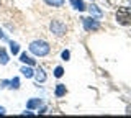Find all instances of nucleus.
<instances>
[{
	"label": "nucleus",
	"mask_w": 131,
	"mask_h": 118,
	"mask_svg": "<svg viewBox=\"0 0 131 118\" xmlns=\"http://www.w3.org/2000/svg\"><path fill=\"white\" fill-rule=\"evenodd\" d=\"M28 48H30V51L33 52V54H35V56H39V58H44V56H48L49 51H51V46H49L46 41H43V39L31 41Z\"/></svg>",
	"instance_id": "1"
},
{
	"label": "nucleus",
	"mask_w": 131,
	"mask_h": 118,
	"mask_svg": "<svg viewBox=\"0 0 131 118\" xmlns=\"http://www.w3.org/2000/svg\"><path fill=\"white\" fill-rule=\"evenodd\" d=\"M116 22L123 26L131 25V8L129 7H120L116 10Z\"/></svg>",
	"instance_id": "2"
},
{
	"label": "nucleus",
	"mask_w": 131,
	"mask_h": 118,
	"mask_svg": "<svg viewBox=\"0 0 131 118\" xmlns=\"http://www.w3.org/2000/svg\"><path fill=\"white\" fill-rule=\"evenodd\" d=\"M49 28H51V33L56 35V36H62V35H66V31H67L66 23L62 22V20H59V18H54V20H52L51 25H49Z\"/></svg>",
	"instance_id": "3"
},
{
	"label": "nucleus",
	"mask_w": 131,
	"mask_h": 118,
	"mask_svg": "<svg viewBox=\"0 0 131 118\" xmlns=\"http://www.w3.org/2000/svg\"><path fill=\"white\" fill-rule=\"evenodd\" d=\"M82 23H84L85 31H97V30H100V22H98V20H95L93 17H90V18H82Z\"/></svg>",
	"instance_id": "4"
},
{
	"label": "nucleus",
	"mask_w": 131,
	"mask_h": 118,
	"mask_svg": "<svg viewBox=\"0 0 131 118\" xmlns=\"http://www.w3.org/2000/svg\"><path fill=\"white\" fill-rule=\"evenodd\" d=\"M87 10H89V13L92 15L93 18H102L103 17V12L98 8V5H95V3H92L90 7H87Z\"/></svg>",
	"instance_id": "5"
},
{
	"label": "nucleus",
	"mask_w": 131,
	"mask_h": 118,
	"mask_svg": "<svg viewBox=\"0 0 131 118\" xmlns=\"http://www.w3.org/2000/svg\"><path fill=\"white\" fill-rule=\"evenodd\" d=\"M41 103H43V100L41 99H30L26 102V108L28 110H35V108H39Z\"/></svg>",
	"instance_id": "6"
},
{
	"label": "nucleus",
	"mask_w": 131,
	"mask_h": 118,
	"mask_svg": "<svg viewBox=\"0 0 131 118\" xmlns=\"http://www.w3.org/2000/svg\"><path fill=\"white\" fill-rule=\"evenodd\" d=\"M33 77H35V79H36V82H44V80H46V74H44V69L43 67H38V69H36V71H35V76H33Z\"/></svg>",
	"instance_id": "7"
},
{
	"label": "nucleus",
	"mask_w": 131,
	"mask_h": 118,
	"mask_svg": "<svg viewBox=\"0 0 131 118\" xmlns=\"http://www.w3.org/2000/svg\"><path fill=\"white\" fill-rule=\"evenodd\" d=\"M20 61H21L23 64H28V66H35V64H36V61L33 58H30L26 52H21V54H20Z\"/></svg>",
	"instance_id": "8"
},
{
	"label": "nucleus",
	"mask_w": 131,
	"mask_h": 118,
	"mask_svg": "<svg viewBox=\"0 0 131 118\" xmlns=\"http://www.w3.org/2000/svg\"><path fill=\"white\" fill-rule=\"evenodd\" d=\"M72 7L75 10H79V12H84V10H87V5H85L82 0H72Z\"/></svg>",
	"instance_id": "9"
},
{
	"label": "nucleus",
	"mask_w": 131,
	"mask_h": 118,
	"mask_svg": "<svg viewBox=\"0 0 131 118\" xmlns=\"http://www.w3.org/2000/svg\"><path fill=\"white\" fill-rule=\"evenodd\" d=\"M66 92H67V90H66V85L64 84H57L56 85V90H54V95L56 97H64Z\"/></svg>",
	"instance_id": "10"
},
{
	"label": "nucleus",
	"mask_w": 131,
	"mask_h": 118,
	"mask_svg": "<svg viewBox=\"0 0 131 118\" xmlns=\"http://www.w3.org/2000/svg\"><path fill=\"white\" fill-rule=\"evenodd\" d=\"M66 0H44V3L49 7H56V8H61V7L64 5Z\"/></svg>",
	"instance_id": "11"
},
{
	"label": "nucleus",
	"mask_w": 131,
	"mask_h": 118,
	"mask_svg": "<svg viewBox=\"0 0 131 118\" xmlns=\"http://www.w3.org/2000/svg\"><path fill=\"white\" fill-rule=\"evenodd\" d=\"M20 72H21V74L25 76V77H26V79H30V77H33V76H35V71H33V69L30 67V66H25V67H21V71H20Z\"/></svg>",
	"instance_id": "12"
},
{
	"label": "nucleus",
	"mask_w": 131,
	"mask_h": 118,
	"mask_svg": "<svg viewBox=\"0 0 131 118\" xmlns=\"http://www.w3.org/2000/svg\"><path fill=\"white\" fill-rule=\"evenodd\" d=\"M8 89H12V90H18V89H20V79H18V77H13V79L10 80Z\"/></svg>",
	"instance_id": "13"
},
{
	"label": "nucleus",
	"mask_w": 131,
	"mask_h": 118,
	"mask_svg": "<svg viewBox=\"0 0 131 118\" xmlns=\"http://www.w3.org/2000/svg\"><path fill=\"white\" fill-rule=\"evenodd\" d=\"M0 64H2V66L8 64V54H7V51L3 49V48H0Z\"/></svg>",
	"instance_id": "14"
},
{
	"label": "nucleus",
	"mask_w": 131,
	"mask_h": 118,
	"mask_svg": "<svg viewBox=\"0 0 131 118\" xmlns=\"http://www.w3.org/2000/svg\"><path fill=\"white\" fill-rule=\"evenodd\" d=\"M10 52H12V54H18V52H20V44L18 43H13V41H10Z\"/></svg>",
	"instance_id": "15"
},
{
	"label": "nucleus",
	"mask_w": 131,
	"mask_h": 118,
	"mask_svg": "<svg viewBox=\"0 0 131 118\" xmlns=\"http://www.w3.org/2000/svg\"><path fill=\"white\" fill-rule=\"evenodd\" d=\"M64 76V69L61 67V66H57L56 69H54V77H57V79H59V77H62Z\"/></svg>",
	"instance_id": "16"
},
{
	"label": "nucleus",
	"mask_w": 131,
	"mask_h": 118,
	"mask_svg": "<svg viewBox=\"0 0 131 118\" xmlns=\"http://www.w3.org/2000/svg\"><path fill=\"white\" fill-rule=\"evenodd\" d=\"M61 58H62L64 61H69V58H71V52H69L67 49H66V51H62V54H61Z\"/></svg>",
	"instance_id": "17"
},
{
	"label": "nucleus",
	"mask_w": 131,
	"mask_h": 118,
	"mask_svg": "<svg viewBox=\"0 0 131 118\" xmlns=\"http://www.w3.org/2000/svg\"><path fill=\"white\" fill-rule=\"evenodd\" d=\"M0 39H7V35H5V33H3V31H2V30H0Z\"/></svg>",
	"instance_id": "18"
},
{
	"label": "nucleus",
	"mask_w": 131,
	"mask_h": 118,
	"mask_svg": "<svg viewBox=\"0 0 131 118\" xmlns=\"http://www.w3.org/2000/svg\"><path fill=\"white\" fill-rule=\"evenodd\" d=\"M5 112H7L5 108H3V107H0V115H5Z\"/></svg>",
	"instance_id": "19"
},
{
	"label": "nucleus",
	"mask_w": 131,
	"mask_h": 118,
	"mask_svg": "<svg viewBox=\"0 0 131 118\" xmlns=\"http://www.w3.org/2000/svg\"><path fill=\"white\" fill-rule=\"evenodd\" d=\"M128 113H131V107H129V108H128Z\"/></svg>",
	"instance_id": "20"
}]
</instances>
